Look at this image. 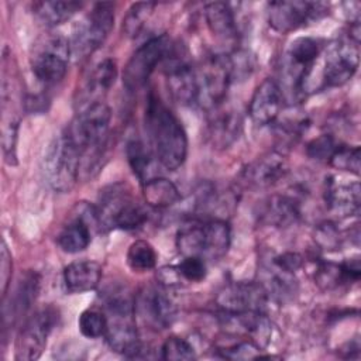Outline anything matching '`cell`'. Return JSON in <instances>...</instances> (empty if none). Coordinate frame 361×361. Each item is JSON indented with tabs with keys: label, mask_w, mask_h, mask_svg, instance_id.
Wrapping results in <instances>:
<instances>
[{
	"label": "cell",
	"mask_w": 361,
	"mask_h": 361,
	"mask_svg": "<svg viewBox=\"0 0 361 361\" xmlns=\"http://www.w3.org/2000/svg\"><path fill=\"white\" fill-rule=\"evenodd\" d=\"M269 295L259 282L238 281L226 285L217 295L216 302L223 313L238 314L248 312H265Z\"/></svg>",
	"instance_id": "13"
},
{
	"label": "cell",
	"mask_w": 361,
	"mask_h": 361,
	"mask_svg": "<svg viewBox=\"0 0 361 361\" xmlns=\"http://www.w3.org/2000/svg\"><path fill=\"white\" fill-rule=\"evenodd\" d=\"M204 18L213 35L221 39H231L237 34L235 17L231 6L224 1H213L204 6Z\"/></svg>",
	"instance_id": "25"
},
{
	"label": "cell",
	"mask_w": 361,
	"mask_h": 361,
	"mask_svg": "<svg viewBox=\"0 0 361 361\" xmlns=\"http://www.w3.org/2000/svg\"><path fill=\"white\" fill-rule=\"evenodd\" d=\"M126 155L130 168L133 169V173L140 179L141 185L147 182L148 179L154 178L151 176V166H152V152L145 147V144L137 138L130 140L126 147Z\"/></svg>",
	"instance_id": "28"
},
{
	"label": "cell",
	"mask_w": 361,
	"mask_h": 361,
	"mask_svg": "<svg viewBox=\"0 0 361 361\" xmlns=\"http://www.w3.org/2000/svg\"><path fill=\"white\" fill-rule=\"evenodd\" d=\"M78 326L83 337L94 340L106 336L107 319L104 312H100L97 309H86L80 313Z\"/></svg>",
	"instance_id": "32"
},
{
	"label": "cell",
	"mask_w": 361,
	"mask_h": 361,
	"mask_svg": "<svg viewBox=\"0 0 361 361\" xmlns=\"http://www.w3.org/2000/svg\"><path fill=\"white\" fill-rule=\"evenodd\" d=\"M360 147L354 145H343L340 144L334 154L331 155L329 164L338 169V171H345L354 175H360Z\"/></svg>",
	"instance_id": "33"
},
{
	"label": "cell",
	"mask_w": 361,
	"mask_h": 361,
	"mask_svg": "<svg viewBox=\"0 0 361 361\" xmlns=\"http://www.w3.org/2000/svg\"><path fill=\"white\" fill-rule=\"evenodd\" d=\"M83 3L80 1H39L34 4V13L37 17L49 27L63 24L71 20L80 8Z\"/></svg>",
	"instance_id": "27"
},
{
	"label": "cell",
	"mask_w": 361,
	"mask_h": 361,
	"mask_svg": "<svg viewBox=\"0 0 361 361\" xmlns=\"http://www.w3.org/2000/svg\"><path fill=\"white\" fill-rule=\"evenodd\" d=\"M104 309L107 319L104 337L109 347L126 357H138L142 345L135 324V302L126 293H110Z\"/></svg>",
	"instance_id": "3"
},
{
	"label": "cell",
	"mask_w": 361,
	"mask_h": 361,
	"mask_svg": "<svg viewBox=\"0 0 361 361\" xmlns=\"http://www.w3.org/2000/svg\"><path fill=\"white\" fill-rule=\"evenodd\" d=\"M173 44L166 34L149 38L131 55L123 71V85L128 93L138 92L149 79L158 63L172 52Z\"/></svg>",
	"instance_id": "7"
},
{
	"label": "cell",
	"mask_w": 361,
	"mask_h": 361,
	"mask_svg": "<svg viewBox=\"0 0 361 361\" xmlns=\"http://www.w3.org/2000/svg\"><path fill=\"white\" fill-rule=\"evenodd\" d=\"M157 276H158L159 285L164 289L178 286V285H180V281H183V278L180 276L176 267H162L161 269H158Z\"/></svg>",
	"instance_id": "41"
},
{
	"label": "cell",
	"mask_w": 361,
	"mask_h": 361,
	"mask_svg": "<svg viewBox=\"0 0 361 361\" xmlns=\"http://www.w3.org/2000/svg\"><path fill=\"white\" fill-rule=\"evenodd\" d=\"M358 44L347 35L334 39L326 47L322 69L323 87L343 86L354 76L360 58Z\"/></svg>",
	"instance_id": "11"
},
{
	"label": "cell",
	"mask_w": 361,
	"mask_h": 361,
	"mask_svg": "<svg viewBox=\"0 0 361 361\" xmlns=\"http://www.w3.org/2000/svg\"><path fill=\"white\" fill-rule=\"evenodd\" d=\"M142 197L154 209H168L180 200V192L172 180L154 176L142 183Z\"/></svg>",
	"instance_id": "26"
},
{
	"label": "cell",
	"mask_w": 361,
	"mask_h": 361,
	"mask_svg": "<svg viewBox=\"0 0 361 361\" xmlns=\"http://www.w3.org/2000/svg\"><path fill=\"white\" fill-rule=\"evenodd\" d=\"M145 128L157 161L168 171L183 165L188 155V137L179 118L155 93L145 106Z\"/></svg>",
	"instance_id": "1"
},
{
	"label": "cell",
	"mask_w": 361,
	"mask_h": 361,
	"mask_svg": "<svg viewBox=\"0 0 361 361\" xmlns=\"http://www.w3.org/2000/svg\"><path fill=\"white\" fill-rule=\"evenodd\" d=\"M100 230H137L148 220V212L135 202L124 185L106 188L96 206Z\"/></svg>",
	"instance_id": "4"
},
{
	"label": "cell",
	"mask_w": 361,
	"mask_h": 361,
	"mask_svg": "<svg viewBox=\"0 0 361 361\" xmlns=\"http://www.w3.org/2000/svg\"><path fill=\"white\" fill-rule=\"evenodd\" d=\"M161 358L166 361L195 360L196 353L190 343L178 336L168 337L161 347Z\"/></svg>",
	"instance_id": "34"
},
{
	"label": "cell",
	"mask_w": 361,
	"mask_h": 361,
	"mask_svg": "<svg viewBox=\"0 0 361 361\" xmlns=\"http://www.w3.org/2000/svg\"><path fill=\"white\" fill-rule=\"evenodd\" d=\"M114 25V4L96 3L73 28L69 47L71 55L83 59L93 54L109 37Z\"/></svg>",
	"instance_id": "6"
},
{
	"label": "cell",
	"mask_w": 361,
	"mask_h": 361,
	"mask_svg": "<svg viewBox=\"0 0 361 361\" xmlns=\"http://www.w3.org/2000/svg\"><path fill=\"white\" fill-rule=\"evenodd\" d=\"M261 219L275 227H290L300 219L298 202L286 195L271 196L261 210Z\"/></svg>",
	"instance_id": "23"
},
{
	"label": "cell",
	"mask_w": 361,
	"mask_h": 361,
	"mask_svg": "<svg viewBox=\"0 0 361 361\" xmlns=\"http://www.w3.org/2000/svg\"><path fill=\"white\" fill-rule=\"evenodd\" d=\"M219 351L223 358H228V360H255V358L264 357L261 355L262 348L258 344H255L252 340L240 341L234 345L220 348Z\"/></svg>",
	"instance_id": "36"
},
{
	"label": "cell",
	"mask_w": 361,
	"mask_h": 361,
	"mask_svg": "<svg viewBox=\"0 0 361 361\" xmlns=\"http://www.w3.org/2000/svg\"><path fill=\"white\" fill-rule=\"evenodd\" d=\"M324 202L331 213L341 217L354 216L360 212L361 190L358 180L347 182L336 176L326 178Z\"/></svg>",
	"instance_id": "16"
},
{
	"label": "cell",
	"mask_w": 361,
	"mask_h": 361,
	"mask_svg": "<svg viewBox=\"0 0 361 361\" xmlns=\"http://www.w3.org/2000/svg\"><path fill=\"white\" fill-rule=\"evenodd\" d=\"M327 11L329 4L320 1L279 0L268 3L267 17L276 32L286 34L323 18Z\"/></svg>",
	"instance_id": "10"
},
{
	"label": "cell",
	"mask_w": 361,
	"mask_h": 361,
	"mask_svg": "<svg viewBox=\"0 0 361 361\" xmlns=\"http://www.w3.org/2000/svg\"><path fill=\"white\" fill-rule=\"evenodd\" d=\"M135 310L155 329L171 326L176 317V306L159 288H148L135 300Z\"/></svg>",
	"instance_id": "18"
},
{
	"label": "cell",
	"mask_w": 361,
	"mask_h": 361,
	"mask_svg": "<svg viewBox=\"0 0 361 361\" xmlns=\"http://www.w3.org/2000/svg\"><path fill=\"white\" fill-rule=\"evenodd\" d=\"M197 102L196 104L213 110L224 103L228 86L233 80L230 56L224 54L212 55L203 66L196 71Z\"/></svg>",
	"instance_id": "9"
},
{
	"label": "cell",
	"mask_w": 361,
	"mask_h": 361,
	"mask_svg": "<svg viewBox=\"0 0 361 361\" xmlns=\"http://www.w3.org/2000/svg\"><path fill=\"white\" fill-rule=\"evenodd\" d=\"M314 241L322 250L334 251L341 244L340 231L334 223L324 221L317 226V228L314 231Z\"/></svg>",
	"instance_id": "38"
},
{
	"label": "cell",
	"mask_w": 361,
	"mask_h": 361,
	"mask_svg": "<svg viewBox=\"0 0 361 361\" xmlns=\"http://www.w3.org/2000/svg\"><path fill=\"white\" fill-rule=\"evenodd\" d=\"M80 152L62 131L45 152L44 175L48 185L56 192H69L80 176Z\"/></svg>",
	"instance_id": "5"
},
{
	"label": "cell",
	"mask_w": 361,
	"mask_h": 361,
	"mask_svg": "<svg viewBox=\"0 0 361 361\" xmlns=\"http://www.w3.org/2000/svg\"><path fill=\"white\" fill-rule=\"evenodd\" d=\"M71 56L69 41L61 35L48 37L39 44L31 58L35 79L44 85H55L63 79Z\"/></svg>",
	"instance_id": "12"
},
{
	"label": "cell",
	"mask_w": 361,
	"mask_h": 361,
	"mask_svg": "<svg viewBox=\"0 0 361 361\" xmlns=\"http://www.w3.org/2000/svg\"><path fill=\"white\" fill-rule=\"evenodd\" d=\"M223 104L213 109V116L209 121V135L213 145L227 148L240 134L241 116L233 109H223Z\"/></svg>",
	"instance_id": "22"
},
{
	"label": "cell",
	"mask_w": 361,
	"mask_h": 361,
	"mask_svg": "<svg viewBox=\"0 0 361 361\" xmlns=\"http://www.w3.org/2000/svg\"><path fill=\"white\" fill-rule=\"evenodd\" d=\"M338 145L340 144L334 140V137L331 134H322V135L313 138L307 144L306 154L309 158H312L314 161L329 162Z\"/></svg>",
	"instance_id": "35"
},
{
	"label": "cell",
	"mask_w": 361,
	"mask_h": 361,
	"mask_svg": "<svg viewBox=\"0 0 361 361\" xmlns=\"http://www.w3.org/2000/svg\"><path fill=\"white\" fill-rule=\"evenodd\" d=\"M272 264L274 267L288 274H295L303 265V258L298 252H283L281 255H276Z\"/></svg>",
	"instance_id": "40"
},
{
	"label": "cell",
	"mask_w": 361,
	"mask_h": 361,
	"mask_svg": "<svg viewBox=\"0 0 361 361\" xmlns=\"http://www.w3.org/2000/svg\"><path fill=\"white\" fill-rule=\"evenodd\" d=\"M11 274H13V258L6 241L3 240L1 248H0V286H1L3 299L7 295V289L11 281Z\"/></svg>",
	"instance_id": "39"
},
{
	"label": "cell",
	"mask_w": 361,
	"mask_h": 361,
	"mask_svg": "<svg viewBox=\"0 0 361 361\" xmlns=\"http://www.w3.org/2000/svg\"><path fill=\"white\" fill-rule=\"evenodd\" d=\"M102 265L96 261L82 259L63 268V285L69 293H85L96 289L102 279Z\"/></svg>",
	"instance_id": "21"
},
{
	"label": "cell",
	"mask_w": 361,
	"mask_h": 361,
	"mask_svg": "<svg viewBox=\"0 0 361 361\" xmlns=\"http://www.w3.org/2000/svg\"><path fill=\"white\" fill-rule=\"evenodd\" d=\"M110 118V107L103 102H94L86 104L63 130V134L80 152V172L83 166L86 169L93 168L102 157L109 134Z\"/></svg>",
	"instance_id": "2"
},
{
	"label": "cell",
	"mask_w": 361,
	"mask_h": 361,
	"mask_svg": "<svg viewBox=\"0 0 361 361\" xmlns=\"http://www.w3.org/2000/svg\"><path fill=\"white\" fill-rule=\"evenodd\" d=\"M361 275L360 259L348 258L343 262L320 261L314 269V282L323 290H333L343 285L358 282Z\"/></svg>",
	"instance_id": "20"
},
{
	"label": "cell",
	"mask_w": 361,
	"mask_h": 361,
	"mask_svg": "<svg viewBox=\"0 0 361 361\" xmlns=\"http://www.w3.org/2000/svg\"><path fill=\"white\" fill-rule=\"evenodd\" d=\"M59 320V312L54 306L38 309L25 319L16 338V360L32 361L41 357L47 341Z\"/></svg>",
	"instance_id": "8"
},
{
	"label": "cell",
	"mask_w": 361,
	"mask_h": 361,
	"mask_svg": "<svg viewBox=\"0 0 361 361\" xmlns=\"http://www.w3.org/2000/svg\"><path fill=\"white\" fill-rule=\"evenodd\" d=\"M41 278L37 272H27L16 286L8 302L3 305L4 329L11 327L21 317H24L39 295Z\"/></svg>",
	"instance_id": "17"
},
{
	"label": "cell",
	"mask_w": 361,
	"mask_h": 361,
	"mask_svg": "<svg viewBox=\"0 0 361 361\" xmlns=\"http://www.w3.org/2000/svg\"><path fill=\"white\" fill-rule=\"evenodd\" d=\"M283 90L274 79H264L252 93L248 113L251 120L258 126L274 123L283 109Z\"/></svg>",
	"instance_id": "15"
},
{
	"label": "cell",
	"mask_w": 361,
	"mask_h": 361,
	"mask_svg": "<svg viewBox=\"0 0 361 361\" xmlns=\"http://www.w3.org/2000/svg\"><path fill=\"white\" fill-rule=\"evenodd\" d=\"M176 268L183 281L188 282H200L206 278L207 274L206 261L199 257H183Z\"/></svg>",
	"instance_id": "37"
},
{
	"label": "cell",
	"mask_w": 361,
	"mask_h": 361,
	"mask_svg": "<svg viewBox=\"0 0 361 361\" xmlns=\"http://www.w3.org/2000/svg\"><path fill=\"white\" fill-rule=\"evenodd\" d=\"M165 62V78L168 90L179 104H196L197 102V78L196 71L176 56L175 48L168 55Z\"/></svg>",
	"instance_id": "14"
},
{
	"label": "cell",
	"mask_w": 361,
	"mask_h": 361,
	"mask_svg": "<svg viewBox=\"0 0 361 361\" xmlns=\"http://www.w3.org/2000/svg\"><path fill=\"white\" fill-rule=\"evenodd\" d=\"M157 3L152 1H141L134 3L128 10L123 21V30L128 37H137L142 30L145 21L154 11Z\"/></svg>",
	"instance_id": "31"
},
{
	"label": "cell",
	"mask_w": 361,
	"mask_h": 361,
	"mask_svg": "<svg viewBox=\"0 0 361 361\" xmlns=\"http://www.w3.org/2000/svg\"><path fill=\"white\" fill-rule=\"evenodd\" d=\"M117 63L111 58H106L99 62L89 76L87 90L92 96H100L106 93L117 79Z\"/></svg>",
	"instance_id": "29"
},
{
	"label": "cell",
	"mask_w": 361,
	"mask_h": 361,
	"mask_svg": "<svg viewBox=\"0 0 361 361\" xmlns=\"http://www.w3.org/2000/svg\"><path fill=\"white\" fill-rule=\"evenodd\" d=\"M288 172V164L279 152H271L250 162L241 172L243 180L254 189H265L278 183Z\"/></svg>",
	"instance_id": "19"
},
{
	"label": "cell",
	"mask_w": 361,
	"mask_h": 361,
	"mask_svg": "<svg viewBox=\"0 0 361 361\" xmlns=\"http://www.w3.org/2000/svg\"><path fill=\"white\" fill-rule=\"evenodd\" d=\"M231 244V230L223 219L204 220V252L203 259L219 261L221 259Z\"/></svg>",
	"instance_id": "24"
},
{
	"label": "cell",
	"mask_w": 361,
	"mask_h": 361,
	"mask_svg": "<svg viewBox=\"0 0 361 361\" xmlns=\"http://www.w3.org/2000/svg\"><path fill=\"white\" fill-rule=\"evenodd\" d=\"M126 259L134 272H147L157 265V251L148 241L137 240L128 247Z\"/></svg>",
	"instance_id": "30"
}]
</instances>
